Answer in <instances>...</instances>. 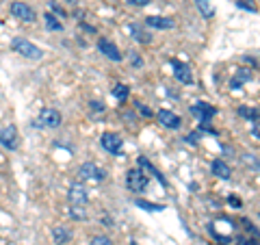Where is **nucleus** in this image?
Returning <instances> with one entry per match:
<instances>
[{
    "label": "nucleus",
    "instance_id": "nucleus-1",
    "mask_svg": "<svg viewBox=\"0 0 260 245\" xmlns=\"http://www.w3.org/2000/svg\"><path fill=\"white\" fill-rule=\"evenodd\" d=\"M11 48H13V52H18L20 56H24V59H30V61L44 59V50H42V48L35 46L32 42H28V39H24V37H15L11 42Z\"/></svg>",
    "mask_w": 260,
    "mask_h": 245
},
{
    "label": "nucleus",
    "instance_id": "nucleus-2",
    "mask_svg": "<svg viewBox=\"0 0 260 245\" xmlns=\"http://www.w3.org/2000/svg\"><path fill=\"white\" fill-rule=\"evenodd\" d=\"M78 178L80 180H87V182H102L107 178V171H104L100 165L95 163H83L78 167Z\"/></svg>",
    "mask_w": 260,
    "mask_h": 245
},
{
    "label": "nucleus",
    "instance_id": "nucleus-3",
    "mask_svg": "<svg viewBox=\"0 0 260 245\" xmlns=\"http://www.w3.org/2000/svg\"><path fill=\"white\" fill-rule=\"evenodd\" d=\"M148 176L143 174L141 169H128V174H126V187L130 191H135V193H143L145 189H148Z\"/></svg>",
    "mask_w": 260,
    "mask_h": 245
},
{
    "label": "nucleus",
    "instance_id": "nucleus-4",
    "mask_svg": "<svg viewBox=\"0 0 260 245\" xmlns=\"http://www.w3.org/2000/svg\"><path fill=\"white\" fill-rule=\"evenodd\" d=\"M0 145L9 152H15L20 148V135H18V130H15V126L0 128Z\"/></svg>",
    "mask_w": 260,
    "mask_h": 245
},
{
    "label": "nucleus",
    "instance_id": "nucleus-5",
    "mask_svg": "<svg viewBox=\"0 0 260 245\" xmlns=\"http://www.w3.org/2000/svg\"><path fill=\"white\" fill-rule=\"evenodd\" d=\"M100 143L109 154H113V157H119L121 148H124V139H121L119 135H115V133H104L102 139H100Z\"/></svg>",
    "mask_w": 260,
    "mask_h": 245
},
{
    "label": "nucleus",
    "instance_id": "nucleus-6",
    "mask_svg": "<svg viewBox=\"0 0 260 245\" xmlns=\"http://www.w3.org/2000/svg\"><path fill=\"white\" fill-rule=\"evenodd\" d=\"M11 15H13V18H18L20 22H28V24H32L37 20L35 11H32L26 3H22V0H15V3H11Z\"/></svg>",
    "mask_w": 260,
    "mask_h": 245
},
{
    "label": "nucleus",
    "instance_id": "nucleus-7",
    "mask_svg": "<svg viewBox=\"0 0 260 245\" xmlns=\"http://www.w3.org/2000/svg\"><path fill=\"white\" fill-rule=\"evenodd\" d=\"M68 200H70V204H76V206H87L89 193H87V189H85V185H80V182L70 185Z\"/></svg>",
    "mask_w": 260,
    "mask_h": 245
},
{
    "label": "nucleus",
    "instance_id": "nucleus-8",
    "mask_svg": "<svg viewBox=\"0 0 260 245\" xmlns=\"http://www.w3.org/2000/svg\"><path fill=\"white\" fill-rule=\"evenodd\" d=\"M98 50H100L111 61H121V59H124L121 52H119V48L113 44L111 39H107V37H98Z\"/></svg>",
    "mask_w": 260,
    "mask_h": 245
},
{
    "label": "nucleus",
    "instance_id": "nucleus-9",
    "mask_svg": "<svg viewBox=\"0 0 260 245\" xmlns=\"http://www.w3.org/2000/svg\"><path fill=\"white\" fill-rule=\"evenodd\" d=\"M191 113L200 121H210V119L217 115V109L213 107V104H208V102H195L193 107H191Z\"/></svg>",
    "mask_w": 260,
    "mask_h": 245
},
{
    "label": "nucleus",
    "instance_id": "nucleus-10",
    "mask_svg": "<svg viewBox=\"0 0 260 245\" xmlns=\"http://www.w3.org/2000/svg\"><path fill=\"white\" fill-rule=\"evenodd\" d=\"M156 119H158L160 126H165V128H169V130H178V128L182 126V119L178 117L174 111H167V109L158 111V113H156Z\"/></svg>",
    "mask_w": 260,
    "mask_h": 245
},
{
    "label": "nucleus",
    "instance_id": "nucleus-11",
    "mask_svg": "<svg viewBox=\"0 0 260 245\" xmlns=\"http://www.w3.org/2000/svg\"><path fill=\"white\" fill-rule=\"evenodd\" d=\"M39 121H42V126H46V128H59L63 117L56 109H42L39 111Z\"/></svg>",
    "mask_w": 260,
    "mask_h": 245
},
{
    "label": "nucleus",
    "instance_id": "nucleus-12",
    "mask_svg": "<svg viewBox=\"0 0 260 245\" xmlns=\"http://www.w3.org/2000/svg\"><path fill=\"white\" fill-rule=\"evenodd\" d=\"M174 65V76L178 83L182 85H193V74H191V68L186 63H180V61H172Z\"/></svg>",
    "mask_w": 260,
    "mask_h": 245
},
{
    "label": "nucleus",
    "instance_id": "nucleus-13",
    "mask_svg": "<svg viewBox=\"0 0 260 245\" xmlns=\"http://www.w3.org/2000/svg\"><path fill=\"white\" fill-rule=\"evenodd\" d=\"M145 24H148L150 28H158V30H169L176 26V22L172 18H162V15H148Z\"/></svg>",
    "mask_w": 260,
    "mask_h": 245
},
{
    "label": "nucleus",
    "instance_id": "nucleus-14",
    "mask_svg": "<svg viewBox=\"0 0 260 245\" xmlns=\"http://www.w3.org/2000/svg\"><path fill=\"white\" fill-rule=\"evenodd\" d=\"M210 171H213L217 178H221V180H230V178H232L230 165H228L225 161H221V159H215L213 163H210Z\"/></svg>",
    "mask_w": 260,
    "mask_h": 245
},
{
    "label": "nucleus",
    "instance_id": "nucleus-15",
    "mask_svg": "<svg viewBox=\"0 0 260 245\" xmlns=\"http://www.w3.org/2000/svg\"><path fill=\"white\" fill-rule=\"evenodd\" d=\"M52 239H54L56 245H65V243H70L72 232H70L65 226H54V228H52Z\"/></svg>",
    "mask_w": 260,
    "mask_h": 245
},
{
    "label": "nucleus",
    "instance_id": "nucleus-16",
    "mask_svg": "<svg viewBox=\"0 0 260 245\" xmlns=\"http://www.w3.org/2000/svg\"><path fill=\"white\" fill-rule=\"evenodd\" d=\"M195 7H198L200 15L204 20H210L215 15V7H213V0H195Z\"/></svg>",
    "mask_w": 260,
    "mask_h": 245
},
{
    "label": "nucleus",
    "instance_id": "nucleus-17",
    "mask_svg": "<svg viewBox=\"0 0 260 245\" xmlns=\"http://www.w3.org/2000/svg\"><path fill=\"white\" fill-rule=\"evenodd\" d=\"M128 30H130V35H133V39H137L139 44H150L152 42V37L139 26V24H130Z\"/></svg>",
    "mask_w": 260,
    "mask_h": 245
},
{
    "label": "nucleus",
    "instance_id": "nucleus-18",
    "mask_svg": "<svg viewBox=\"0 0 260 245\" xmlns=\"http://www.w3.org/2000/svg\"><path fill=\"white\" fill-rule=\"evenodd\" d=\"M44 22H46V28H48V30H52V33L63 30V22L56 18L54 13H46V15H44Z\"/></svg>",
    "mask_w": 260,
    "mask_h": 245
},
{
    "label": "nucleus",
    "instance_id": "nucleus-19",
    "mask_svg": "<svg viewBox=\"0 0 260 245\" xmlns=\"http://www.w3.org/2000/svg\"><path fill=\"white\" fill-rule=\"evenodd\" d=\"M139 167L148 169L150 174H154V178H158V182H160V185H167V182H165V178L160 176V171H158V169H154V167H152V163H150L148 159H145V157H139Z\"/></svg>",
    "mask_w": 260,
    "mask_h": 245
},
{
    "label": "nucleus",
    "instance_id": "nucleus-20",
    "mask_svg": "<svg viewBox=\"0 0 260 245\" xmlns=\"http://www.w3.org/2000/svg\"><path fill=\"white\" fill-rule=\"evenodd\" d=\"M239 115L245 117L249 121H260V111L258 109H249V107H239Z\"/></svg>",
    "mask_w": 260,
    "mask_h": 245
},
{
    "label": "nucleus",
    "instance_id": "nucleus-21",
    "mask_svg": "<svg viewBox=\"0 0 260 245\" xmlns=\"http://www.w3.org/2000/svg\"><path fill=\"white\" fill-rule=\"evenodd\" d=\"M243 163H245V165L251 169V171H258V174H260V161H258V157H256V154H243Z\"/></svg>",
    "mask_w": 260,
    "mask_h": 245
},
{
    "label": "nucleus",
    "instance_id": "nucleus-22",
    "mask_svg": "<svg viewBox=\"0 0 260 245\" xmlns=\"http://www.w3.org/2000/svg\"><path fill=\"white\" fill-rule=\"evenodd\" d=\"M128 94H130V89L126 85H121V83H117L115 87H113V98H117V100H121V102L128 98Z\"/></svg>",
    "mask_w": 260,
    "mask_h": 245
},
{
    "label": "nucleus",
    "instance_id": "nucleus-23",
    "mask_svg": "<svg viewBox=\"0 0 260 245\" xmlns=\"http://www.w3.org/2000/svg\"><path fill=\"white\" fill-rule=\"evenodd\" d=\"M70 215H72V219H78V222H85V219H87V210H85V206H76V204H72Z\"/></svg>",
    "mask_w": 260,
    "mask_h": 245
},
{
    "label": "nucleus",
    "instance_id": "nucleus-24",
    "mask_svg": "<svg viewBox=\"0 0 260 245\" xmlns=\"http://www.w3.org/2000/svg\"><path fill=\"white\" fill-rule=\"evenodd\" d=\"M137 206H141L143 210H152V213H158L165 206H160V204H152V202H145V200H137Z\"/></svg>",
    "mask_w": 260,
    "mask_h": 245
},
{
    "label": "nucleus",
    "instance_id": "nucleus-25",
    "mask_svg": "<svg viewBox=\"0 0 260 245\" xmlns=\"http://www.w3.org/2000/svg\"><path fill=\"white\" fill-rule=\"evenodd\" d=\"M241 224H243V226H245V228H247V232H249V234H254V236H256V239H260V230H258V228H256L254 224H251V222H249V219H241Z\"/></svg>",
    "mask_w": 260,
    "mask_h": 245
},
{
    "label": "nucleus",
    "instance_id": "nucleus-26",
    "mask_svg": "<svg viewBox=\"0 0 260 245\" xmlns=\"http://www.w3.org/2000/svg\"><path fill=\"white\" fill-rule=\"evenodd\" d=\"M89 245H113V243H111V239L107 234H98V236H93Z\"/></svg>",
    "mask_w": 260,
    "mask_h": 245
},
{
    "label": "nucleus",
    "instance_id": "nucleus-27",
    "mask_svg": "<svg viewBox=\"0 0 260 245\" xmlns=\"http://www.w3.org/2000/svg\"><path fill=\"white\" fill-rule=\"evenodd\" d=\"M237 80H241V83H245V80H251V70L241 68V70L237 72Z\"/></svg>",
    "mask_w": 260,
    "mask_h": 245
},
{
    "label": "nucleus",
    "instance_id": "nucleus-28",
    "mask_svg": "<svg viewBox=\"0 0 260 245\" xmlns=\"http://www.w3.org/2000/svg\"><path fill=\"white\" fill-rule=\"evenodd\" d=\"M241 9H247V11H256V5H254V0H234Z\"/></svg>",
    "mask_w": 260,
    "mask_h": 245
},
{
    "label": "nucleus",
    "instance_id": "nucleus-29",
    "mask_svg": "<svg viewBox=\"0 0 260 245\" xmlns=\"http://www.w3.org/2000/svg\"><path fill=\"white\" fill-rule=\"evenodd\" d=\"M135 107H137V111H139L143 117H152V109L150 107H145V104H141V102H135Z\"/></svg>",
    "mask_w": 260,
    "mask_h": 245
},
{
    "label": "nucleus",
    "instance_id": "nucleus-30",
    "mask_svg": "<svg viewBox=\"0 0 260 245\" xmlns=\"http://www.w3.org/2000/svg\"><path fill=\"white\" fill-rule=\"evenodd\" d=\"M150 3H152V0H128V5H133V7H145Z\"/></svg>",
    "mask_w": 260,
    "mask_h": 245
},
{
    "label": "nucleus",
    "instance_id": "nucleus-31",
    "mask_svg": "<svg viewBox=\"0 0 260 245\" xmlns=\"http://www.w3.org/2000/svg\"><path fill=\"white\" fill-rule=\"evenodd\" d=\"M251 135H254V139H258V141H260V121H256V124L251 126Z\"/></svg>",
    "mask_w": 260,
    "mask_h": 245
},
{
    "label": "nucleus",
    "instance_id": "nucleus-32",
    "mask_svg": "<svg viewBox=\"0 0 260 245\" xmlns=\"http://www.w3.org/2000/svg\"><path fill=\"white\" fill-rule=\"evenodd\" d=\"M89 107H91V111H98V113L104 111V104L102 102H89Z\"/></svg>",
    "mask_w": 260,
    "mask_h": 245
},
{
    "label": "nucleus",
    "instance_id": "nucleus-33",
    "mask_svg": "<svg viewBox=\"0 0 260 245\" xmlns=\"http://www.w3.org/2000/svg\"><path fill=\"white\" fill-rule=\"evenodd\" d=\"M228 202H230L232 206H237V208H241V206H243V202H241L239 198H234V195H230V198H228Z\"/></svg>",
    "mask_w": 260,
    "mask_h": 245
},
{
    "label": "nucleus",
    "instance_id": "nucleus-34",
    "mask_svg": "<svg viewBox=\"0 0 260 245\" xmlns=\"http://www.w3.org/2000/svg\"><path fill=\"white\" fill-rule=\"evenodd\" d=\"M200 135H202V133H191L189 137H186V141H189L191 145H195V143H198V137H200Z\"/></svg>",
    "mask_w": 260,
    "mask_h": 245
},
{
    "label": "nucleus",
    "instance_id": "nucleus-35",
    "mask_svg": "<svg viewBox=\"0 0 260 245\" xmlns=\"http://www.w3.org/2000/svg\"><path fill=\"white\" fill-rule=\"evenodd\" d=\"M237 245H251V241L245 239V236H237Z\"/></svg>",
    "mask_w": 260,
    "mask_h": 245
},
{
    "label": "nucleus",
    "instance_id": "nucleus-36",
    "mask_svg": "<svg viewBox=\"0 0 260 245\" xmlns=\"http://www.w3.org/2000/svg\"><path fill=\"white\" fill-rule=\"evenodd\" d=\"M230 87H232V89H241V80L232 78V80H230Z\"/></svg>",
    "mask_w": 260,
    "mask_h": 245
},
{
    "label": "nucleus",
    "instance_id": "nucleus-37",
    "mask_svg": "<svg viewBox=\"0 0 260 245\" xmlns=\"http://www.w3.org/2000/svg\"><path fill=\"white\" fill-rule=\"evenodd\" d=\"M251 245H260V243H256V241H251Z\"/></svg>",
    "mask_w": 260,
    "mask_h": 245
},
{
    "label": "nucleus",
    "instance_id": "nucleus-38",
    "mask_svg": "<svg viewBox=\"0 0 260 245\" xmlns=\"http://www.w3.org/2000/svg\"><path fill=\"white\" fill-rule=\"evenodd\" d=\"M258 217H260V215H258Z\"/></svg>",
    "mask_w": 260,
    "mask_h": 245
}]
</instances>
